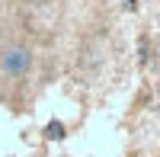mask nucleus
<instances>
[{
    "label": "nucleus",
    "instance_id": "1",
    "mask_svg": "<svg viewBox=\"0 0 160 157\" xmlns=\"http://www.w3.org/2000/svg\"><path fill=\"white\" fill-rule=\"evenodd\" d=\"M32 68V51L26 45H7L0 51V74L7 77H26Z\"/></svg>",
    "mask_w": 160,
    "mask_h": 157
},
{
    "label": "nucleus",
    "instance_id": "2",
    "mask_svg": "<svg viewBox=\"0 0 160 157\" xmlns=\"http://www.w3.org/2000/svg\"><path fill=\"white\" fill-rule=\"evenodd\" d=\"M45 135H48V138H64V125H61V122H48Z\"/></svg>",
    "mask_w": 160,
    "mask_h": 157
}]
</instances>
